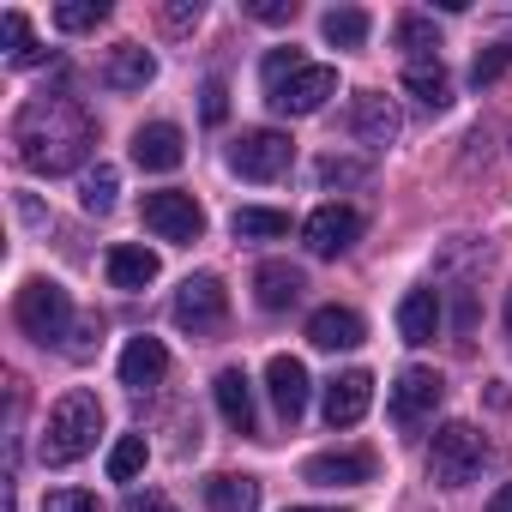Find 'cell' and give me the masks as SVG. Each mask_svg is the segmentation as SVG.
Here are the masks:
<instances>
[{"label": "cell", "mask_w": 512, "mask_h": 512, "mask_svg": "<svg viewBox=\"0 0 512 512\" xmlns=\"http://www.w3.org/2000/svg\"><path fill=\"white\" fill-rule=\"evenodd\" d=\"M91 145H97V121L73 91H37L13 115V151L31 175H67L91 157Z\"/></svg>", "instance_id": "obj_1"}, {"label": "cell", "mask_w": 512, "mask_h": 512, "mask_svg": "<svg viewBox=\"0 0 512 512\" xmlns=\"http://www.w3.org/2000/svg\"><path fill=\"white\" fill-rule=\"evenodd\" d=\"M266 103L278 115H320L326 97H338V67H320V61H302L296 49H272L266 67Z\"/></svg>", "instance_id": "obj_2"}, {"label": "cell", "mask_w": 512, "mask_h": 512, "mask_svg": "<svg viewBox=\"0 0 512 512\" xmlns=\"http://www.w3.org/2000/svg\"><path fill=\"white\" fill-rule=\"evenodd\" d=\"M97 434H103V404H97V392H67L55 410H49V428H43V464H55V470H67V464H79L91 446H97Z\"/></svg>", "instance_id": "obj_3"}, {"label": "cell", "mask_w": 512, "mask_h": 512, "mask_svg": "<svg viewBox=\"0 0 512 512\" xmlns=\"http://www.w3.org/2000/svg\"><path fill=\"white\" fill-rule=\"evenodd\" d=\"M482 458H488L482 428H476V422H446V428H434V446H428V476H434L440 488H464V482H476Z\"/></svg>", "instance_id": "obj_4"}, {"label": "cell", "mask_w": 512, "mask_h": 512, "mask_svg": "<svg viewBox=\"0 0 512 512\" xmlns=\"http://www.w3.org/2000/svg\"><path fill=\"white\" fill-rule=\"evenodd\" d=\"M13 320H19L25 338H37V344H61L67 326H73V296H67L55 278H31V284L13 296Z\"/></svg>", "instance_id": "obj_5"}, {"label": "cell", "mask_w": 512, "mask_h": 512, "mask_svg": "<svg viewBox=\"0 0 512 512\" xmlns=\"http://www.w3.org/2000/svg\"><path fill=\"white\" fill-rule=\"evenodd\" d=\"M169 320H175L181 332H193V338H211V332H223V320H229V290H223V278H211V272H193V278L175 290V302H169Z\"/></svg>", "instance_id": "obj_6"}, {"label": "cell", "mask_w": 512, "mask_h": 512, "mask_svg": "<svg viewBox=\"0 0 512 512\" xmlns=\"http://www.w3.org/2000/svg\"><path fill=\"white\" fill-rule=\"evenodd\" d=\"M290 157H296V145H290V133H278V127H247V133L229 145V169H235L241 181H278V175L290 169Z\"/></svg>", "instance_id": "obj_7"}, {"label": "cell", "mask_w": 512, "mask_h": 512, "mask_svg": "<svg viewBox=\"0 0 512 512\" xmlns=\"http://www.w3.org/2000/svg\"><path fill=\"white\" fill-rule=\"evenodd\" d=\"M139 217H145V229H151L157 241H175V247H193V241L205 235V211H199V199H193V193H175V187L145 193Z\"/></svg>", "instance_id": "obj_8"}, {"label": "cell", "mask_w": 512, "mask_h": 512, "mask_svg": "<svg viewBox=\"0 0 512 512\" xmlns=\"http://www.w3.org/2000/svg\"><path fill=\"white\" fill-rule=\"evenodd\" d=\"M356 241H362V211H350V205H320L302 223V247L314 260H338V253H350Z\"/></svg>", "instance_id": "obj_9"}, {"label": "cell", "mask_w": 512, "mask_h": 512, "mask_svg": "<svg viewBox=\"0 0 512 512\" xmlns=\"http://www.w3.org/2000/svg\"><path fill=\"white\" fill-rule=\"evenodd\" d=\"M440 398H446V380L434 374V368H404L398 380H392V422L398 428H416V422H428L434 410H440Z\"/></svg>", "instance_id": "obj_10"}, {"label": "cell", "mask_w": 512, "mask_h": 512, "mask_svg": "<svg viewBox=\"0 0 512 512\" xmlns=\"http://www.w3.org/2000/svg\"><path fill=\"white\" fill-rule=\"evenodd\" d=\"M181 157H187V139H181L175 121H151V127L133 133V163L145 175H169V169H181Z\"/></svg>", "instance_id": "obj_11"}, {"label": "cell", "mask_w": 512, "mask_h": 512, "mask_svg": "<svg viewBox=\"0 0 512 512\" xmlns=\"http://www.w3.org/2000/svg\"><path fill=\"white\" fill-rule=\"evenodd\" d=\"M368 404H374V374L368 368H350V374H338L332 386H326V422L332 428H356L362 416H368Z\"/></svg>", "instance_id": "obj_12"}, {"label": "cell", "mask_w": 512, "mask_h": 512, "mask_svg": "<svg viewBox=\"0 0 512 512\" xmlns=\"http://www.w3.org/2000/svg\"><path fill=\"white\" fill-rule=\"evenodd\" d=\"M266 392H272V404H278L284 422H302L314 380H308V368H302L296 356H272V362H266Z\"/></svg>", "instance_id": "obj_13"}, {"label": "cell", "mask_w": 512, "mask_h": 512, "mask_svg": "<svg viewBox=\"0 0 512 512\" xmlns=\"http://www.w3.org/2000/svg\"><path fill=\"white\" fill-rule=\"evenodd\" d=\"M302 476L314 482V488H356V482H374V452H314L308 464H302Z\"/></svg>", "instance_id": "obj_14"}, {"label": "cell", "mask_w": 512, "mask_h": 512, "mask_svg": "<svg viewBox=\"0 0 512 512\" xmlns=\"http://www.w3.org/2000/svg\"><path fill=\"white\" fill-rule=\"evenodd\" d=\"M350 133H356L362 145H374V151H380V145H392V139L404 133V115H398L380 91H362V97L350 103Z\"/></svg>", "instance_id": "obj_15"}, {"label": "cell", "mask_w": 512, "mask_h": 512, "mask_svg": "<svg viewBox=\"0 0 512 512\" xmlns=\"http://www.w3.org/2000/svg\"><path fill=\"white\" fill-rule=\"evenodd\" d=\"M211 398H217V416L235 428V434H260V410H253V386L241 368H223L211 380Z\"/></svg>", "instance_id": "obj_16"}, {"label": "cell", "mask_w": 512, "mask_h": 512, "mask_svg": "<svg viewBox=\"0 0 512 512\" xmlns=\"http://www.w3.org/2000/svg\"><path fill=\"white\" fill-rule=\"evenodd\" d=\"M302 272L296 266H284V260H266L260 272H253V302H260L266 314H284V308H296L302 302Z\"/></svg>", "instance_id": "obj_17"}, {"label": "cell", "mask_w": 512, "mask_h": 512, "mask_svg": "<svg viewBox=\"0 0 512 512\" xmlns=\"http://www.w3.org/2000/svg\"><path fill=\"white\" fill-rule=\"evenodd\" d=\"M151 79H157L151 49H139V43H115L109 49V61H103V85L109 91H145Z\"/></svg>", "instance_id": "obj_18"}, {"label": "cell", "mask_w": 512, "mask_h": 512, "mask_svg": "<svg viewBox=\"0 0 512 512\" xmlns=\"http://www.w3.org/2000/svg\"><path fill=\"white\" fill-rule=\"evenodd\" d=\"M362 338H368V326H362L356 308H320V314L308 320V344H314V350H356Z\"/></svg>", "instance_id": "obj_19"}, {"label": "cell", "mask_w": 512, "mask_h": 512, "mask_svg": "<svg viewBox=\"0 0 512 512\" xmlns=\"http://www.w3.org/2000/svg\"><path fill=\"white\" fill-rule=\"evenodd\" d=\"M163 374H169V350H163V338H127V350H121V386L145 392V386H157Z\"/></svg>", "instance_id": "obj_20"}, {"label": "cell", "mask_w": 512, "mask_h": 512, "mask_svg": "<svg viewBox=\"0 0 512 512\" xmlns=\"http://www.w3.org/2000/svg\"><path fill=\"white\" fill-rule=\"evenodd\" d=\"M103 272H109L115 290H145V284H157L163 266H157V253H151V247H109Z\"/></svg>", "instance_id": "obj_21"}, {"label": "cell", "mask_w": 512, "mask_h": 512, "mask_svg": "<svg viewBox=\"0 0 512 512\" xmlns=\"http://www.w3.org/2000/svg\"><path fill=\"white\" fill-rule=\"evenodd\" d=\"M398 332H404V344H434V332H440V296L434 290H410L398 302Z\"/></svg>", "instance_id": "obj_22"}, {"label": "cell", "mask_w": 512, "mask_h": 512, "mask_svg": "<svg viewBox=\"0 0 512 512\" xmlns=\"http://www.w3.org/2000/svg\"><path fill=\"white\" fill-rule=\"evenodd\" d=\"M205 506H211V512H260V482L223 470V476L205 482Z\"/></svg>", "instance_id": "obj_23"}, {"label": "cell", "mask_w": 512, "mask_h": 512, "mask_svg": "<svg viewBox=\"0 0 512 512\" xmlns=\"http://www.w3.org/2000/svg\"><path fill=\"white\" fill-rule=\"evenodd\" d=\"M392 37H398V49H404V67H416V61H440V31H434V19L404 13Z\"/></svg>", "instance_id": "obj_24"}, {"label": "cell", "mask_w": 512, "mask_h": 512, "mask_svg": "<svg viewBox=\"0 0 512 512\" xmlns=\"http://www.w3.org/2000/svg\"><path fill=\"white\" fill-rule=\"evenodd\" d=\"M404 91H410L422 109H446V103H452V79H446L440 61H416V67H404Z\"/></svg>", "instance_id": "obj_25"}, {"label": "cell", "mask_w": 512, "mask_h": 512, "mask_svg": "<svg viewBox=\"0 0 512 512\" xmlns=\"http://www.w3.org/2000/svg\"><path fill=\"white\" fill-rule=\"evenodd\" d=\"M229 229L241 241H272V235H290V211H266V205H241L229 217Z\"/></svg>", "instance_id": "obj_26"}, {"label": "cell", "mask_w": 512, "mask_h": 512, "mask_svg": "<svg viewBox=\"0 0 512 512\" xmlns=\"http://www.w3.org/2000/svg\"><path fill=\"white\" fill-rule=\"evenodd\" d=\"M320 31H326L332 49H362V43H368V13H362V7H332V13L320 19Z\"/></svg>", "instance_id": "obj_27"}, {"label": "cell", "mask_w": 512, "mask_h": 512, "mask_svg": "<svg viewBox=\"0 0 512 512\" xmlns=\"http://www.w3.org/2000/svg\"><path fill=\"white\" fill-rule=\"evenodd\" d=\"M115 193H121V175H115L109 163H97V169H85V181H79V205H85L91 217H103V211L115 205Z\"/></svg>", "instance_id": "obj_28"}, {"label": "cell", "mask_w": 512, "mask_h": 512, "mask_svg": "<svg viewBox=\"0 0 512 512\" xmlns=\"http://www.w3.org/2000/svg\"><path fill=\"white\" fill-rule=\"evenodd\" d=\"M145 458H151L145 434H121V440L109 446V482H133V476L145 470Z\"/></svg>", "instance_id": "obj_29"}, {"label": "cell", "mask_w": 512, "mask_h": 512, "mask_svg": "<svg viewBox=\"0 0 512 512\" xmlns=\"http://www.w3.org/2000/svg\"><path fill=\"white\" fill-rule=\"evenodd\" d=\"M368 175H374L368 157H320V163H314V181H320V187H356V181H368Z\"/></svg>", "instance_id": "obj_30"}, {"label": "cell", "mask_w": 512, "mask_h": 512, "mask_svg": "<svg viewBox=\"0 0 512 512\" xmlns=\"http://www.w3.org/2000/svg\"><path fill=\"white\" fill-rule=\"evenodd\" d=\"M103 19H109L103 0H61V7H55V25L61 31H97Z\"/></svg>", "instance_id": "obj_31"}, {"label": "cell", "mask_w": 512, "mask_h": 512, "mask_svg": "<svg viewBox=\"0 0 512 512\" xmlns=\"http://www.w3.org/2000/svg\"><path fill=\"white\" fill-rule=\"evenodd\" d=\"M199 115H205V127H223V121H229V85H223V79H205Z\"/></svg>", "instance_id": "obj_32"}, {"label": "cell", "mask_w": 512, "mask_h": 512, "mask_svg": "<svg viewBox=\"0 0 512 512\" xmlns=\"http://www.w3.org/2000/svg\"><path fill=\"white\" fill-rule=\"evenodd\" d=\"M43 512H103V506H97V494H85V488H55V494L43 500Z\"/></svg>", "instance_id": "obj_33"}, {"label": "cell", "mask_w": 512, "mask_h": 512, "mask_svg": "<svg viewBox=\"0 0 512 512\" xmlns=\"http://www.w3.org/2000/svg\"><path fill=\"white\" fill-rule=\"evenodd\" d=\"M0 37H7V61H19V55L31 49V25H25V13H19V7L0 19Z\"/></svg>", "instance_id": "obj_34"}, {"label": "cell", "mask_w": 512, "mask_h": 512, "mask_svg": "<svg viewBox=\"0 0 512 512\" xmlns=\"http://www.w3.org/2000/svg\"><path fill=\"white\" fill-rule=\"evenodd\" d=\"M247 13L260 25H290L296 19V0H247Z\"/></svg>", "instance_id": "obj_35"}, {"label": "cell", "mask_w": 512, "mask_h": 512, "mask_svg": "<svg viewBox=\"0 0 512 512\" xmlns=\"http://www.w3.org/2000/svg\"><path fill=\"white\" fill-rule=\"evenodd\" d=\"M506 61H512L506 49H488V55H476V67H470V79H476V85H488V79H500V67H506Z\"/></svg>", "instance_id": "obj_36"}, {"label": "cell", "mask_w": 512, "mask_h": 512, "mask_svg": "<svg viewBox=\"0 0 512 512\" xmlns=\"http://www.w3.org/2000/svg\"><path fill=\"white\" fill-rule=\"evenodd\" d=\"M163 25H169V31H187V25H199V0H175V7H163Z\"/></svg>", "instance_id": "obj_37"}, {"label": "cell", "mask_w": 512, "mask_h": 512, "mask_svg": "<svg viewBox=\"0 0 512 512\" xmlns=\"http://www.w3.org/2000/svg\"><path fill=\"white\" fill-rule=\"evenodd\" d=\"M127 512H175L163 494H127Z\"/></svg>", "instance_id": "obj_38"}, {"label": "cell", "mask_w": 512, "mask_h": 512, "mask_svg": "<svg viewBox=\"0 0 512 512\" xmlns=\"http://www.w3.org/2000/svg\"><path fill=\"white\" fill-rule=\"evenodd\" d=\"M488 512H512V482H506V488H500V494L488 500Z\"/></svg>", "instance_id": "obj_39"}, {"label": "cell", "mask_w": 512, "mask_h": 512, "mask_svg": "<svg viewBox=\"0 0 512 512\" xmlns=\"http://www.w3.org/2000/svg\"><path fill=\"white\" fill-rule=\"evenodd\" d=\"M290 512H332V506H290Z\"/></svg>", "instance_id": "obj_40"}, {"label": "cell", "mask_w": 512, "mask_h": 512, "mask_svg": "<svg viewBox=\"0 0 512 512\" xmlns=\"http://www.w3.org/2000/svg\"><path fill=\"white\" fill-rule=\"evenodd\" d=\"M506 332H512V290H506Z\"/></svg>", "instance_id": "obj_41"}]
</instances>
